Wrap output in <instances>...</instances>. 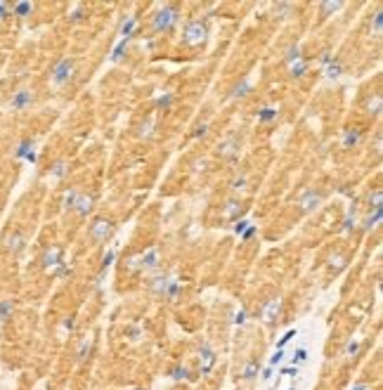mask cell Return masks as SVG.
Here are the masks:
<instances>
[{
  "mask_svg": "<svg viewBox=\"0 0 383 390\" xmlns=\"http://www.w3.org/2000/svg\"><path fill=\"white\" fill-rule=\"evenodd\" d=\"M256 232H258V230H256V225H248L246 230L239 234V239H241V241H251V239L256 237Z\"/></svg>",
  "mask_w": 383,
  "mask_h": 390,
  "instance_id": "obj_43",
  "label": "cell"
},
{
  "mask_svg": "<svg viewBox=\"0 0 383 390\" xmlns=\"http://www.w3.org/2000/svg\"><path fill=\"white\" fill-rule=\"evenodd\" d=\"M279 308H281L279 298H270V301H265V305L260 308V319H263L265 324L274 322V319H277V315H279Z\"/></svg>",
  "mask_w": 383,
  "mask_h": 390,
  "instance_id": "obj_13",
  "label": "cell"
},
{
  "mask_svg": "<svg viewBox=\"0 0 383 390\" xmlns=\"http://www.w3.org/2000/svg\"><path fill=\"white\" fill-rule=\"evenodd\" d=\"M322 204H324V194L320 189H305L301 194V199H298V208L303 213H315Z\"/></svg>",
  "mask_w": 383,
  "mask_h": 390,
  "instance_id": "obj_6",
  "label": "cell"
},
{
  "mask_svg": "<svg viewBox=\"0 0 383 390\" xmlns=\"http://www.w3.org/2000/svg\"><path fill=\"white\" fill-rule=\"evenodd\" d=\"M128 43H130V41H123V38L118 41V45H116V48H114V55H111V59H114V62H118V59L123 57V50L128 48Z\"/></svg>",
  "mask_w": 383,
  "mask_h": 390,
  "instance_id": "obj_40",
  "label": "cell"
},
{
  "mask_svg": "<svg viewBox=\"0 0 383 390\" xmlns=\"http://www.w3.org/2000/svg\"><path fill=\"white\" fill-rule=\"evenodd\" d=\"M383 208V192L381 189H374V194H369V211H376Z\"/></svg>",
  "mask_w": 383,
  "mask_h": 390,
  "instance_id": "obj_34",
  "label": "cell"
},
{
  "mask_svg": "<svg viewBox=\"0 0 383 390\" xmlns=\"http://www.w3.org/2000/svg\"><path fill=\"white\" fill-rule=\"evenodd\" d=\"M180 294V281L178 279H171V284H168V288H166V301H175Z\"/></svg>",
  "mask_w": 383,
  "mask_h": 390,
  "instance_id": "obj_35",
  "label": "cell"
},
{
  "mask_svg": "<svg viewBox=\"0 0 383 390\" xmlns=\"http://www.w3.org/2000/svg\"><path fill=\"white\" fill-rule=\"evenodd\" d=\"M187 376H189V371H187L182 364H178V367H173V369H171V378H173V381H182V378H187Z\"/></svg>",
  "mask_w": 383,
  "mask_h": 390,
  "instance_id": "obj_37",
  "label": "cell"
},
{
  "mask_svg": "<svg viewBox=\"0 0 383 390\" xmlns=\"http://www.w3.org/2000/svg\"><path fill=\"white\" fill-rule=\"evenodd\" d=\"M114 258H116V251H114V248H109V251H107V255L102 258V265H100V272H107V270L111 267V263H114Z\"/></svg>",
  "mask_w": 383,
  "mask_h": 390,
  "instance_id": "obj_36",
  "label": "cell"
},
{
  "mask_svg": "<svg viewBox=\"0 0 383 390\" xmlns=\"http://www.w3.org/2000/svg\"><path fill=\"white\" fill-rule=\"evenodd\" d=\"M383 220V208H376V211H369L367 218L362 220V230L364 232H371L374 227H378V222Z\"/></svg>",
  "mask_w": 383,
  "mask_h": 390,
  "instance_id": "obj_18",
  "label": "cell"
},
{
  "mask_svg": "<svg viewBox=\"0 0 383 390\" xmlns=\"http://www.w3.org/2000/svg\"><path fill=\"white\" fill-rule=\"evenodd\" d=\"M331 59H334V55H331V50H329V48H324V50H322V55H320V64H322V67H327V64L331 62Z\"/></svg>",
  "mask_w": 383,
  "mask_h": 390,
  "instance_id": "obj_46",
  "label": "cell"
},
{
  "mask_svg": "<svg viewBox=\"0 0 383 390\" xmlns=\"http://www.w3.org/2000/svg\"><path fill=\"white\" fill-rule=\"evenodd\" d=\"M341 74H343V62L338 59V57H334V59H331V62L324 67V76H327L329 81H336V78H338Z\"/></svg>",
  "mask_w": 383,
  "mask_h": 390,
  "instance_id": "obj_21",
  "label": "cell"
},
{
  "mask_svg": "<svg viewBox=\"0 0 383 390\" xmlns=\"http://www.w3.org/2000/svg\"><path fill=\"white\" fill-rule=\"evenodd\" d=\"M360 350H362V338H353V341L345 343V350H343V355L350 357V360H355V357H360Z\"/></svg>",
  "mask_w": 383,
  "mask_h": 390,
  "instance_id": "obj_28",
  "label": "cell"
},
{
  "mask_svg": "<svg viewBox=\"0 0 383 390\" xmlns=\"http://www.w3.org/2000/svg\"><path fill=\"white\" fill-rule=\"evenodd\" d=\"M381 24H383L381 10H376V14H374V36H378V34H381Z\"/></svg>",
  "mask_w": 383,
  "mask_h": 390,
  "instance_id": "obj_48",
  "label": "cell"
},
{
  "mask_svg": "<svg viewBox=\"0 0 383 390\" xmlns=\"http://www.w3.org/2000/svg\"><path fill=\"white\" fill-rule=\"evenodd\" d=\"M92 206H95V197H88V194H81L78 201H76L74 211L78 213V218H88L90 213H92Z\"/></svg>",
  "mask_w": 383,
  "mask_h": 390,
  "instance_id": "obj_15",
  "label": "cell"
},
{
  "mask_svg": "<svg viewBox=\"0 0 383 390\" xmlns=\"http://www.w3.org/2000/svg\"><path fill=\"white\" fill-rule=\"evenodd\" d=\"M350 390H371V385L369 383H355Z\"/></svg>",
  "mask_w": 383,
  "mask_h": 390,
  "instance_id": "obj_53",
  "label": "cell"
},
{
  "mask_svg": "<svg viewBox=\"0 0 383 390\" xmlns=\"http://www.w3.org/2000/svg\"><path fill=\"white\" fill-rule=\"evenodd\" d=\"M260 374H263V376H260L263 381H270V378H272V367H267V369H263Z\"/></svg>",
  "mask_w": 383,
  "mask_h": 390,
  "instance_id": "obj_52",
  "label": "cell"
},
{
  "mask_svg": "<svg viewBox=\"0 0 383 390\" xmlns=\"http://www.w3.org/2000/svg\"><path fill=\"white\" fill-rule=\"evenodd\" d=\"M239 149H241V140L237 135H230L218 144V156L225 158V161H234L239 156Z\"/></svg>",
  "mask_w": 383,
  "mask_h": 390,
  "instance_id": "obj_9",
  "label": "cell"
},
{
  "mask_svg": "<svg viewBox=\"0 0 383 390\" xmlns=\"http://www.w3.org/2000/svg\"><path fill=\"white\" fill-rule=\"evenodd\" d=\"M64 263V248H59V246H50V248H45L43 251V255H41V267L43 270H55L57 265H62Z\"/></svg>",
  "mask_w": 383,
  "mask_h": 390,
  "instance_id": "obj_10",
  "label": "cell"
},
{
  "mask_svg": "<svg viewBox=\"0 0 383 390\" xmlns=\"http://www.w3.org/2000/svg\"><path fill=\"white\" fill-rule=\"evenodd\" d=\"M381 107H383L381 95H374L369 102H367V111H369L371 116H378V114H381Z\"/></svg>",
  "mask_w": 383,
  "mask_h": 390,
  "instance_id": "obj_33",
  "label": "cell"
},
{
  "mask_svg": "<svg viewBox=\"0 0 383 390\" xmlns=\"http://www.w3.org/2000/svg\"><path fill=\"white\" fill-rule=\"evenodd\" d=\"M24 248H26V234L19 232V230H14L5 237V251L12 255H21L24 253Z\"/></svg>",
  "mask_w": 383,
  "mask_h": 390,
  "instance_id": "obj_11",
  "label": "cell"
},
{
  "mask_svg": "<svg viewBox=\"0 0 383 390\" xmlns=\"http://www.w3.org/2000/svg\"><path fill=\"white\" fill-rule=\"evenodd\" d=\"M225 215L227 218H232V220H237V215H241V206L237 204V201H230L227 208H225Z\"/></svg>",
  "mask_w": 383,
  "mask_h": 390,
  "instance_id": "obj_38",
  "label": "cell"
},
{
  "mask_svg": "<svg viewBox=\"0 0 383 390\" xmlns=\"http://www.w3.org/2000/svg\"><path fill=\"white\" fill-rule=\"evenodd\" d=\"M158 265H161V255H158V248H149L147 253L137 255V258L128 260V267L133 270H140V272H156Z\"/></svg>",
  "mask_w": 383,
  "mask_h": 390,
  "instance_id": "obj_5",
  "label": "cell"
},
{
  "mask_svg": "<svg viewBox=\"0 0 383 390\" xmlns=\"http://www.w3.org/2000/svg\"><path fill=\"white\" fill-rule=\"evenodd\" d=\"M168 284H171V277H168V274H154V277H151L149 279V284H147V286H149V291L154 296H158V298H164L166 296V288H168Z\"/></svg>",
  "mask_w": 383,
  "mask_h": 390,
  "instance_id": "obj_14",
  "label": "cell"
},
{
  "mask_svg": "<svg viewBox=\"0 0 383 390\" xmlns=\"http://www.w3.org/2000/svg\"><path fill=\"white\" fill-rule=\"evenodd\" d=\"M14 310H17V303L12 298H3L0 301V322H7L14 315Z\"/></svg>",
  "mask_w": 383,
  "mask_h": 390,
  "instance_id": "obj_23",
  "label": "cell"
},
{
  "mask_svg": "<svg viewBox=\"0 0 383 390\" xmlns=\"http://www.w3.org/2000/svg\"><path fill=\"white\" fill-rule=\"evenodd\" d=\"M294 336H296V331H294V329H289L286 334H284V336H281V338H279V343H277V350H284V345H286V343L291 341Z\"/></svg>",
  "mask_w": 383,
  "mask_h": 390,
  "instance_id": "obj_44",
  "label": "cell"
},
{
  "mask_svg": "<svg viewBox=\"0 0 383 390\" xmlns=\"http://www.w3.org/2000/svg\"><path fill=\"white\" fill-rule=\"evenodd\" d=\"M258 374H260V362H258V360H248V362L241 367V374H239V376L244 378V381H253Z\"/></svg>",
  "mask_w": 383,
  "mask_h": 390,
  "instance_id": "obj_19",
  "label": "cell"
},
{
  "mask_svg": "<svg viewBox=\"0 0 383 390\" xmlns=\"http://www.w3.org/2000/svg\"><path fill=\"white\" fill-rule=\"evenodd\" d=\"M34 100H36V95H34V90H28V88H19L17 92H12V97H10V109L12 111H26L31 104H34Z\"/></svg>",
  "mask_w": 383,
  "mask_h": 390,
  "instance_id": "obj_8",
  "label": "cell"
},
{
  "mask_svg": "<svg viewBox=\"0 0 383 390\" xmlns=\"http://www.w3.org/2000/svg\"><path fill=\"white\" fill-rule=\"evenodd\" d=\"M355 211H350L348 215H345V220H343V230H353V227H355Z\"/></svg>",
  "mask_w": 383,
  "mask_h": 390,
  "instance_id": "obj_45",
  "label": "cell"
},
{
  "mask_svg": "<svg viewBox=\"0 0 383 390\" xmlns=\"http://www.w3.org/2000/svg\"><path fill=\"white\" fill-rule=\"evenodd\" d=\"M78 197H81V192H78V189H76V187H71V189H69V194L67 197H64V208H67V211H74V206H76V201H78Z\"/></svg>",
  "mask_w": 383,
  "mask_h": 390,
  "instance_id": "obj_31",
  "label": "cell"
},
{
  "mask_svg": "<svg viewBox=\"0 0 383 390\" xmlns=\"http://www.w3.org/2000/svg\"><path fill=\"white\" fill-rule=\"evenodd\" d=\"M206 133H208V123H201L197 130H194V135H197V137H204Z\"/></svg>",
  "mask_w": 383,
  "mask_h": 390,
  "instance_id": "obj_51",
  "label": "cell"
},
{
  "mask_svg": "<svg viewBox=\"0 0 383 390\" xmlns=\"http://www.w3.org/2000/svg\"><path fill=\"white\" fill-rule=\"evenodd\" d=\"M232 322L237 324V327H244V324L248 322V312H246L244 308H241V310H237V312L232 315Z\"/></svg>",
  "mask_w": 383,
  "mask_h": 390,
  "instance_id": "obj_39",
  "label": "cell"
},
{
  "mask_svg": "<svg viewBox=\"0 0 383 390\" xmlns=\"http://www.w3.org/2000/svg\"><path fill=\"white\" fill-rule=\"evenodd\" d=\"M180 21V5H161L151 14V31L154 34H166L173 31Z\"/></svg>",
  "mask_w": 383,
  "mask_h": 390,
  "instance_id": "obj_1",
  "label": "cell"
},
{
  "mask_svg": "<svg viewBox=\"0 0 383 390\" xmlns=\"http://www.w3.org/2000/svg\"><path fill=\"white\" fill-rule=\"evenodd\" d=\"M298 59H303V50L298 43H291L286 48V52H284V62H286V67H289V64L298 62Z\"/></svg>",
  "mask_w": 383,
  "mask_h": 390,
  "instance_id": "obj_24",
  "label": "cell"
},
{
  "mask_svg": "<svg viewBox=\"0 0 383 390\" xmlns=\"http://www.w3.org/2000/svg\"><path fill=\"white\" fill-rule=\"evenodd\" d=\"M173 102H175V97H173V92H164V95H158L156 97V107L158 109H171L173 107Z\"/></svg>",
  "mask_w": 383,
  "mask_h": 390,
  "instance_id": "obj_32",
  "label": "cell"
},
{
  "mask_svg": "<svg viewBox=\"0 0 383 390\" xmlns=\"http://www.w3.org/2000/svg\"><path fill=\"white\" fill-rule=\"evenodd\" d=\"M248 225H251V222H248L246 218H237V220H234V225H232L234 234H241V232H244V230H246Z\"/></svg>",
  "mask_w": 383,
  "mask_h": 390,
  "instance_id": "obj_41",
  "label": "cell"
},
{
  "mask_svg": "<svg viewBox=\"0 0 383 390\" xmlns=\"http://www.w3.org/2000/svg\"><path fill=\"white\" fill-rule=\"evenodd\" d=\"M88 352H90V341H83V343H81V348H78V362H83Z\"/></svg>",
  "mask_w": 383,
  "mask_h": 390,
  "instance_id": "obj_47",
  "label": "cell"
},
{
  "mask_svg": "<svg viewBox=\"0 0 383 390\" xmlns=\"http://www.w3.org/2000/svg\"><path fill=\"white\" fill-rule=\"evenodd\" d=\"M343 7H345V3H322L320 5V17L322 19H327V17H331V14L341 12Z\"/></svg>",
  "mask_w": 383,
  "mask_h": 390,
  "instance_id": "obj_27",
  "label": "cell"
},
{
  "mask_svg": "<svg viewBox=\"0 0 383 390\" xmlns=\"http://www.w3.org/2000/svg\"><path fill=\"white\" fill-rule=\"evenodd\" d=\"M305 360H308V350H305V348H298V350H296V355H294V367L303 364Z\"/></svg>",
  "mask_w": 383,
  "mask_h": 390,
  "instance_id": "obj_42",
  "label": "cell"
},
{
  "mask_svg": "<svg viewBox=\"0 0 383 390\" xmlns=\"http://www.w3.org/2000/svg\"><path fill=\"white\" fill-rule=\"evenodd\" d=\"M213 367H215V352H213V348L208 345V343H201V348H199V371L201 374H211Z\"/></svg>",
  "mask_w": 383,
  "mask_h": 390,
  "instance_id": "obj_12",
  "label": "cell"
},
{
  "mask_svg": "<svg viewBox=\"0 0 383 390\" xmlns=\"http://www.w3.org/2000/svg\"><path fill=\"white\" fill-rule=\"evenodd\" d=\"M76 69H78V62H76L74 57H62V59L52 67V71H50V83L57 85V88H62V85H67V83L76 76Z\"/></svg>",
  "mask_w": 383,
  "mask_h": 390,
  "instance_id": "obj_3",
  "label": "cell"
},
{
  "mask_svg": "<svg viewBox=\"0 0 383 390\" xmlns=\"http://www.w3.org/2000/svg\"><path fill=\"white\" fill-rule=\"evenodd\" d=\"M34 3H26V0H21V3H12L10 5V12L14 14V17H19V19H24V17H28V14L34 12Z\"/></svg>",
  "mask_w": 383,
  "mask_h": 390,
  "instance_id": "obj_20",
  "label": "cell"
},
{
  "mask_svg": "<svg viewBox=\"0 0 383 390\" xmlns=\"http://www.w3.org/2000/svg\"><path fill=\"white\" fill-rule=\"evenodd\" d=\"M281 374H296L298 376V367H286V369H281Z\"/></svg>",
  "mask_w": 383,
  "mask_h": 390,
  "instance_id": "obj_54",
  "label": "cell"
},
{
  "mask_svg": "<svg viewBox=\"0 0 383 390\" xmlns=\"http://www.w3.org/2000/svg\"><path fill=\"white\" fill-rule=\"evenodd\" d=\"M10 14V3H0V19H5Z\"/></svg>",
  "mask_w": 383,
  "mask_h": 390,
  "instance_id": "obj_50",
  "label": "cell"
},
{
  "mask_svg": "<svg viewBox=\"0 0 383 390\" xmlns=\"http://www.w3.org/2000/svg\"><path fill=\"white\" fill-rule=\"evenodd\" d=\"M67 173H69V166H67V161H57L52 168H50V178L52 180H62V178H67Z\"/></svg>",
  "mask_w": 383,
  "mask_h": 390,
  "instance_id": "obj_29",
  "label": "cell"
},
{
  "mask_svg": "<svg viewBox=\"0 0 383 390\" xmlns=\"http://www.w3.org/2000/svg\"><path fill=\"white\" fill-rule=\"evenodd\" d=\"M14 158H17V161H26V164H36V161H38L36 140H31V137H24V140L17 144V149H14Z\"/></svg>",
  "mask_w": 383,
  "mask_h": 390,
  "instance_id": "obj_7",
  "label": "cell"
},
{
  "mask_svg": "<svg viewBox=\"0 0 383 390\" xmlns=\"http://www.w3.org/2000/svg\"><path fill=\"white\" fill-rule=\"evenodd\" d=\"M208 41V21L206 19H192L182 28V43L187 48H199Z\"/></svg>",
  "mask_w": 383,
  "mask_h": 390,
  "instance_id": "obj_2",
  "label": "cell"
},
{
  "mask_svg": "<svg viewBox=\"0 0 383 390\" xmlns=\"http://www.w3.org/2000/svg\"><path fill=\"white\" fill-rule=\"evenodd\" d=\"M277 116H279V111H277V107H263V109L258 111V123H272V121H277Z\"/></svg>",
  "mask_w": 383,
  "mask_h": 390,
  "instance_id": "obj_25",
  "label": "cell"
},
{
  "mask_svg": "<svg viewBox=\"0 0 383 390\" xmlns=\"http://www.w3.org/2000/svg\"><path fill=\"white\" fill-rule=\"evenodd\" d=\"M305 74H308V62H305V57L298 59V62H294V64H289V76H291V78H303Z\"/></svg>",
  "mask_w": 383,
  "mask_h": 390,
  "instance_id": "obj_26",
  "label": "cell"
},
{
  "mask_svg": "<svg viewBox=\"0 0 383 390\" xmlns=\"http://www.w3.org/2000/svg\"><path fill=\"white\" fill-rule=\"evenodd\" d=\"M362 130L360 128H348V130H343V147L345 149H350V147H357V144L362 142Z\"/></svg>",
  "mask_w": 383,
  "mask_h": 390,
  "instance_id": "obj_17",
  "label": "cell"
},
{
  "mask_svg": "<svg viewBox=\"0 0 383 390\" xmlns=\"http://www.w3.org/2000/svg\"><path fill=\"white\" fill-rule=\"evenodd\" d=\"M114 232H116V225H114L111 220H107V218H95L88 225V239L92 241L95 246L107 244V241L114 237Z\"/></svg>",
  "mask_w": 383,
  "mask_h": 390,
  "instance_id": "obj_4",
  "label": "cell"
},
{
  "mask_svg": "<svg viewBox=\"0 0 383 390\" xmlns=\"http://www.w3.org/2000/svg\"><path fill=\"white\" fill-rule=\"evenodd\" d=\"M251 92H253V83L248 81V78H241V81L232 88V92H230V100H244V97H248Z\"/></svg>",
  "mask_w": 383,
  "mask_h": 390,
  "instance_id": "obj_16",
  "label": "cell"
},
{
  "mask_svg": "<svg viewBox=\"0 0 383 390\" xmlns=\"http://www.w3.org/2000/svg\"><path fill=\"white\" fill-rule=\"evenodd\" d=\"M246 185H248L246 173H241V175H234V178H232V182H230V187H232V192H244V189H246Z\"/></svg>",
  "mask_w": 383,
  "mask_h": 390,
  "instance_id": "obj_30",
  "label": "cell"
},
{
  "mask_svg": "<svg viewBox=\"0 0 383 390\" xmlns=\"http://www.w3.org/2000/svg\"><path fill=\"white\" fill-rule=\"evenodd\" d=\"M281 360H284V350H274V355L270 357V364L274 367V364H279Z\"/></svg>",
  "mask_w": 383,
  "mask_h": 390,
  "instance_id": "obj_49",
  "label": "cell"
},
{
  "mask_svg": "<svg viewBox=\"0 0 383 390\" xmlns=\"http://www.w3.org/2000/svg\"><path fill=\"white\" fill-rule=\"evenodd\" d=\"M121 36L123 41H130L133 36H137V19L135 17H125L123 24H121Z\"/></svg>",
  "mask_w": 383,
  "mask_h": 390,
  "instance_id": "obj_22",
  "label": "cell"
}]
</instances>
